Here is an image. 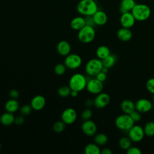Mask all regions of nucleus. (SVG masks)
Masks as SVG:
<instances>
[{
  "label": "nucleus",
  "instance_id": "f257e3e1",
  "mask_svg": "<svg viewBox=\"0 0 154 154\" xmlns=\"http://www.w3.org/2000/svg\"><path fill=\"white\" fill-rule=\"evenodd\" d=\"M78 12L84 16H93L98 10L96 2L94 0H81L76 7Z\"/></svg>",
  "mask_w": 154,
  "mask_h": 154
},
{
  "label": "nucleus",
  "instance_id": "f03ea898",
  "mask_svg": "<svg viewBox=\"0 0 154 154\" xmlns=\"http://www.w3.org/2000/svg\"><path fill=\"white\" fill-rule=\"evenodd\" d=\"M131 13L136 20L144 21L150 17L151 10L150 7L147 5L140 4H135Z\"/></svg>",
  "mask_w": 154,
  "mask_h": 154
},
{
  "label": "nucleus",
  "instance_id": "7ed1b4c3",
  "mask_svg": "<svg viewBox=\"0 0 154 154\" xmlns=\"http://www.w3.org/2000/svg\"><path fill=\"white\" fill-rule=\"evenodd\" d=\"M86 78L81 73H76L72 76L69 80V86L72 90L81 91L86 88L87 85Z\"/></svg>",
  "mask_w": 154,
  "mask_h": 154
},
{
  "label": "nucleus",
  "instance_id": "20e7f679",
  "mask_svg": "<svg viewBox=\"0 0 154 154\" xmlns=\"http://www.w3.org/2000/svg\"><path fill=\"white\" fill-rule=\"evenodd\" d=\"M95 35L96 33L94 27L85 25L78 31V38L82 43H88L94 40Z\"/></svg>",
  "mask_w": 154,
  "mask_h": 154
},
{
  "label": "nucleus",
  "instance_id": "39448f33",
  "mask_svg": "<svg viewBox=\"0 0 154 154\" xmlns=\"http://www.w3.org/2000/svg\"><path fill=\"white\" fill-rule=\"evenodd\" d=\"M134 123L130 115L125 113L119 116L115 120L116 127L122 131H128L134 125Z\"/></svg>",
  "mask_w": 154,
  "mask_h": 154
},
{
  "label": "nucleus",
  "instance_id": "423d86ee",
  "mask_svg": "<svg viewBox=\"0 0 154 154\" xmlns=\"http://www.w3.org/2000/svg\"><path fill=\"white\" fill-rule=\"evenodd\" d=\"M102 67L103 64L102 60L100 59L93 58L87 63L85 66V72L88 75L94 76L101 72Z\"/></svg>",
  "mask_w": 154,
  "mask_h": 154
},
{
  "label": "nucleus",
  "instance_id": "0eeeda50",
  "mask_svg": "<svg viewBox=\"0 0 154 154\" xmlns=\"http://www.w3.org/2000/svg\"><path fill=\"white\" fill-rule=\"evenodd\" d=\"M82 59L81 57L75 54H69L64 60V64L67 68L70 69H76L81 66Z\"/></svg>",
  "mask_w": 154,
  "mask_h": 154
},
{
  "label": "nucleus",
  "instance_id": "6e6552de",
  "mask_svg": "<svg viewBox=\"0 0 154 154\" xmlns=\"http://www.w3.org/2000/svg\"><path fill=\"white\" fill-rule=\"evenodd\" d=\"M144 129L138 125H134L128 131V137L134 142H139L143 140L144 136Z\"/></svg>",
  "mask_w": 154,
  "mask_h": 154
},
{
  "label": "nucleus",
  "instance_id": "1a4fd4ad",
  "mask_svg": "<svg viewBox=\"0 0 154 154\" xmlns=\"http://www.w3.org/2000/svg\"><path fill=\"white\" fill-rule=\"evenodd\" d=\"M103 87L102 82L96 78H92L87 81L86 89L90 93L97 94L101 93L103 90Z\"/></svg>",
  "mask_w": 154,
  "mask_h": 154
},
{
  "label": "nucleus",
  "instance_id": "9d476101",
  "mask_svg": "<svg viewBox=\"0 0 154 154\" xmlns=\"http://www.w3.org/2000/svg\"><path fill=\"white\" fill-rule=\"evenodd\" d=\"M77 117V113L75 109L72 108H66L61 114V120L66 125H70L74 123Z\"/></svg>",
  "mask_w": 154,
  "mask_h": 154
},
{
  "label": "nucleus",
  "instance_id": "9b49d317",
  "mask_svg": "<svg viewBox=\"0 0 154 154\" xmlns=\"http://www.w3.org/2000/svg\"><path fill=\"white\" fill-rule=\"evenodd\" d=\"M81 129L84 134L87 136H93L97 132V126L96 123L90 120H84L81 126Z\"/></svg>",
  "mask_w": 154,
  "mask_h": 154
},
{
  "label": "nucleus",
  "instance_id": "f8f14e48",
  "mask_svg": "<svg viewBox=\"0 0 154 154\" xmlns=\"http://www.w3.org/2000/svg\"><path fill=\"white\" fill-rule=\"evenodd\" d=\"M109 101L110 97L107 93H100L94 98L93 104L97 108H103L109 103Z\"/></svg>",
  "mask_w": 154,
  "mask_h": 154
},
{
  "label": "nucleus",
  "instance_id": "ddd939ff",
  "mask_svg": "<svg viewBox=\"0 0 154 154\" xmlns=\"http://www.w3.org/2000/svg\"><path fill=\"white\" fill-rule=\"evenodd\" d=\"M135 109L141 112H147L152 108V102L146 99H138L135 103Z\"/></svg>",
  "mask_w": 154,
  "mask_h": 154
},
{
  "label": "nucleus",
  "instance_id": "4468645a",
  "mask_svg": "<svg viewBox=\"0 0 154 154\" xmlns=\"http://www.w3.org/2000/svg\"><path fill=\"white\" fill-rule=\"evenodd\" d=\"M133 14L131 12H126L122 14L120 17V24L122 27L126 28H131L134 26L135 22Z\"/></svg>",
  "mask_w": 154,
  "mask_h": 154
},
{
  "label": "nucleus",
  "instance_id": "2eb2a0df",
  "mask_svg": "<svg viewBox=\"0 0 154 154\" xmlns=\"http://www.w3.org/2000/svg\"><path fill=\"white\" fill-rule=\"evenodd\" d=\"M45 104V98L42 95H36L32 99L30 105L33 109L39 111L44 108Z\"/></svg>",
  "mask_w": 154,
  "mask_h": 154
},
{
  "label": "nucleus",
  "instance_id": "dca6fc26",
  "mask_svg": "<svg viewBox=\"0 0 154 154\" xmlns=\"http://www.w3.org/2000/svg\"><path fill=\"white\" fill-rule=\"evenodd\" d=\"M57 49L60 55L62 56H67L70 52L71 46L68 42L62 40L58 43Z\"/></svg>",
  "mask_w": 154,
  "mask_h": 154
},
{
  "label": "nucleus",
  "instance_id": "f3484780",
  "mask_svg": "<svg viewBox=\"0 0 154 154\" xmlns=\"http://www.w3.org/2000/svg\"><path fill=\"white\" fill-rule=\"evenodd\" d=\"M117 35L119 40L123 42H128L132 38V33L129 28L122 27L118 30Z\"/></svg>",
  "mask_w": 154,
  "mask_h": 154
},
{
  "label": "nucleus",
  "instance_id": "a211bd4d",
  "mask_svg": "<svg viewBox=\"0 0 154 154\" xmlns=\"http://www.w3.org/2000/svg\"><path fill=\"white\" fill-rule=\"evenodd\" d=\"M93 17L94 21L97 25H103L108 20V17L106 13L100 10H97L93 15Z\"/></svg>",
  "mask_w": 154,
  "mask_h": 154
},
{
  "label": "nucleus",
  "instance_id": "6ab92c4d",
  "mask_svg": "<svg viewBox=\"0 0 154 154\" xmlns=\"http://www.w3.org/2000/svg\"><path fill=\"white\" fill-rule=\"evenodd\" d=\"M120 107L122 110L125 114H130L132 112L135 110V103L129 99L123 100L120 104Z\"/></svg>",
  "mask_w": 154,
  "mask_h": 154
},
{
  "label": "nucleus",
  "instance_id": "aec40b11",
  "mask_svg": "<svg viewBox=\"0 0 154 154\" xmlns=\"http://www.w3.org/2000/svg\"><path fill=\"white\" fill-rule=\"evenodd\" d=\"M135 4L134 0H122L119 7L120 11L122 14L126 12H130L132 11Z\"/></svg>",
  "mask_w": 154,
  "mask_h": 154
},
{
  "label": "nucleus",
  "instance_id": "412c9836",
  "mask_svg": "<svg viewBox=\"0 0 154 154\" xmlns=\"http://www.w3.org/2000/svg\"><path fill=\"white\" fill-rule=\"evenodd\" d=\"M15 117L12 112L7 111L2 114L0 117V122L4 126H10L14 123Z\"/></svg>",
  "mask_w": 154,
  "mask_h": 154
},
{
  "label": "nucleus",
  "instance_id": "4be33fe9",
  "mask_svg": "<svg viewBox=\"0 0 154 154\" xmlns=\"http://www.w3.org/2000/svg\"><path fill=\"white\" fill-rule=\"evenodd\" d=\"M85 25L84 18L82 17H76L70 22V26L74 30L79 31Z\"/></svg>",
  "mask_w": 154,
  "mask_h": 154
},
{
  "label": "nucleus",
  "instance_id": "5701e85b",
  "mask_svg": "<svg viewBox=\"0 0 154 154\" xmlns=\"http://www.w3.org/2000/svg\"><path fill=\"white\" fill-rule=\"evenodd\" d=\"M19 108V103L15 99H11L6 102L5 104V109L10 112H14Z\"/></svg>",
  "mask_w": 154,
  "mask_h": 154
},
{
  "label": "nucleus",
  "instance_id": "b1692460",
  "mask_svg": "<svg viewBox=\"0 0 154 154\" xmlns=\"http://www.w3.org/2000/svg\"><path fill=\"white\" fill-rule=\"evenodd\" d=\"M116 57L114 55L109 54L106 57L102 60V64L103 67H107L108 69L111 68L116 62Z\"/></svg>",
  "mask_w": 154,
  "mask_h": 154
},
{
  "label": "nucleus",
  "instance_id": "393cba45",
  "mask_svg": "<svg viewBox=\"0 0 154 154\" xmlns=\"http://www.w3.org/2000/svg\"><path fill=\"white\" fill-rule=\"evenodd\" d=\"M85 154H100V150L98 145L96 143H89L84 149Z\"/></svg>",
  "mask_w": 154,
  "mask_h": 154
},
{
  "label": "nucleus",
  "instance_id": "a878e982",
  "mask_svg": "<svg viewBox=\"0 0 154 154\" xmlns=\"http://www.w3.org/2000/svg\"><path fill=\"white\" fill-rule=\"evenodd\" d=\"M96 54L97 57L102 60L110 54V50L106 46H100L97 48Z\"/></svg>",
  "mask_w": 154,
  "mask_h": 154
},
{
  "label": "nucleus",
  "instance_id": "bb28decb",
  "mask_svg": "<svg viewBox=\"0 0 154 154\" xmlns=\"http://www.w3.org/2000/svg\"><path fill=\"white\" fill-rule=\"evenodd\" d=\"M108 137L103 133L97 134L94 136V141L98 146H103L108 142Z\"/></svg>",
  "mask_w": 154,
  "mask_h": 154
},
{
  "label": "nucleus",
  "instance_id": "cd10ccee",
  "mask_svg": "<svg viewBox=\"0 0 154 154\" xmlns=\"http://www.w3.org/2000/svg\"><path fill=\"white\" fill-rule=\"evenodd\" d=\"M144 134L147 137L154 135V122H147L143 128Z\"/></svg>",
  "mask_w": 154,
  "mask_h": 154
},
{
  "label": "nucleus",
  "instance_id": "c85d7f7f",
  "mask_svg": "<svg viewBox=\"0 0 154 154\" xmlns=\"http://www.w3.org/2000/svg\"><path fill=\"white\" fill-rule=\"evenodd\" d=\"M131 140L128 137H122L119 141V145L123 150H127L131 146Z\"/></svg>",
  "mask_w": 154,
  "mask_h": 154
},
{
  "label": "nucleus",
  "instance_id": "c756f323",
  "mask_svg": "<svg viewBox=\"0 0 154 154\" xmlns=\"http://www.w3.org/2000/svg\"><path fill=\"white\" fill-rule=\"evenodd\" d=\"M71 88L69 86L63 85L60 87L58 90V94L60 96L62 97H66L70 95Z\"/></svg>",
  "mask_w": 154,
  "mask_h": 154
},
{
  "label": "nucleus",
  "instance_id": "7c9ffc66",
  "mask_svg": "<svg viewBox=\"0 0 154 154\" xmlns=\"http://www.w3.org/2000/svg\"><path fill=\"white\" fill-rule=\"evenodd\" d=\"M66 125L63 121H57L53 125V130L56 132H61L64 130Z\"/></svg>",
  "mask_w": 154,
  "mask_h": 154
},
{
  "label": "nucleus",
  "instance_id": "2f4dec72",
  "mask_svg": "<svg viewBox=\"0 0 154 154\" xmlns=\"http://www.w3.org/2000/svg\"><path fill=\"white\" fill-rule=\"evenodd\" d=\"M66 70V66L63 64H58L54 67V72L57 75H63Z\"/></svg>",
  "mask_w": 154,
  "mask_h": 154
},
{
  "label": "nucleus",
  "instance_id": "473e14b6",
  "mask_svg": "<svg viewBox=\"0 0 154 154\" xmlns=\"http://www.w3.org/2000/svg\"><path fill=\"white\" fill-rule=\"evenodd\" d=\"M32 109L31 105H24L21 107L20 112L22 116H28L31 113Z\"/></svg>",
  "mask_w": 154,
  "mask_h": 154
},
{
  "label": "nucleus",
  "instance_id": "72a5a7b5",
  "mask_svg": "<svg viewBox=\"0 0 154 154\" xmlns=\"http://www.w3.org/2000/svg\"><path fill=\"white\" fill-rule=\"evenodd\" d=\"M92 116V111L90 109H85L81 113V118L84 120H90Z\"/></svg>",
  "mask_w": 154,
  "mask_h": 154
},
{
  "label": "nucleus",
  "instance_id": "f704fd0d",
  "mask_svg": "<svg viewBox=\"0 0 154 154\" xmlns=\"http://www.w3.org/2000/svg\"><path fill=\"white\" fill-rule=\"evenodd\" d=\"M147 90L153 94H154V78H150L146 82Z\"/></svg>",
  "mask_w": 154,
  "mask_h": 154
},
{
  "label": "nucleus",
  "instance_id": "c9c22d12",
  "mask_svg": "<svg viewBox=\"0 0 154 154\" xmlns=\"http://www.w3.org/2000/svg\"><path fill=\"white\" fill-rule=\"evenodd\" d=\"M129 115H130V116L131 117L132 119L134 120V122H138L141 119L140 112L139 111H137L136 109L134 110L133 112H132Z\"/></svg>",
  "mask_w": 154,
  "mask_h": 154
},
{
  "label": "nucleus",
  "instance_id": "e433bc0d",
  "mask_svg": "<svg viewBox=\"0 0 154 154\" xmlns=\"http://www.w3.org/2000/svg\"><path fill=\"white\" fill-rule=\"evenodd\" d=\"M84 20L86 25L91 26L93 27H94V26L96 25L93 16H85V17H84Z\"/></svg>",
  "mask_w": 154,
  "mask_h": 154
},
{
  "label": "nucleus",
  "instance_id": "4c0bfd02",
  "mask_svg": "<svg viewBox=\"0 0 154 154\" xmlns=\"http://www.w3.org/2000/svg\"><path fill=\"white\" fill-rule=\"evenodd\" d=\"M126 153L128 154H141V150L137 147H130L126 150Z\"/></svg>",
  "mask_w": 154,
  "mask_h": 154
},
{
  "label": "nucleus",
  "instance_id": "58836bf2",
  "mask_svg": "<svg viewBox=\"0 0 154 154\" xmlns=\"http://www.w3.org/2000/svg\"><path fill=\"white\" fill-rule=\"evenodd\" d=\"M96 78L99 81H101V82H103L106 80V73H105L102 72H100L99 73H97L96 75Z\"/></svg>",
  "mask_w": 154,
  "mask_h": 154
},
{
  "label": "nucleus",
  "instance_id": "ea45409f",
  "mask_svg": "<svg viewBox=\"0 0 154 154\" xmlns=\"http://www.w3.org/2000/svg\"><path fill=\"white\" fill-rule=\"evenodd\" d=\"M9 94H10V96L11 97V99H16L19 97V91L17 90L13 89V90H10V91L9 93Z\"/></svg>",
  "mask_w": 154,
  "mask_h": 154
},
{
  "label": "nucleus",
  "instance_id": "a19ab883",
  "mask_svg": "<svg viewBox=\"0 0 154 154\" xmlns=\"http://www.w3.org/2000/svg\"><path fill=\"white\" fill-rule=\"evenodd\" d=\"M23 122H24V119H23V117L22 116V115L17 117L14 119V123L17 125H22L23 123Z\"/></svg>",
  "mask_w": 154,
  "mask_h": 154
},
{
  "label": "nucleus",
  "instance_id": "79ce46f5",
  "mask_svg": "<svg viewBox=\"0 0 154 154\" xmlns=\"http://www.w3.org/2000/svg\"><path fill=\"white\" fill-rule=\"evenodd\" d=\"M100 153L102 154H112V150L109 148H105L102 151H100Z\"/></svg>",
  "mask_w": 154,
  "mask_h": 154
},
{
  "label": "nucleus",
  "instance_id": "37998d69",
  "mask_svg": "<svg viewBox=\"0 0 154 154\" xmlns=\"http://www.w3.org/2000/svg\"><path fill=\"white\" fill-rule=\"evenodd\" d=\"M78 94V91H76V90H71V92H70V96L72 97H76Z\"/></svg>",
  "mask_w": 154,
  "mask_h": 154
},
{
  "label": "nucleus",
  "instance_id": "c03bdc74",
  "mask_svg": "<svg viewBox=\"0 0 154 154\" xmlns=\"http://www.w3.org/2000/svg\"><path fill=\"white\" fill-rule=\"evenodd\" d=\"M108 69H108L107 67H103V66L101 72H103V73H107L108 72Z\"/></svg>",
  "mask_w": 154,
  "mask_h": 154
},
{
  "label": "nucleus",
  "instance_id": "a18cd8bd",
  "mask_svg": "<svg viewBox=\"0 0 154 154\" xmlns=\"http://www.w3.org/2000/svg\"><path fill=\"white\" fill-rule=\"evenodd\" d=\"M152 100H153V102H154V94H153V97H152Z\"/></svg>",
  "mask_w": 154,
  "mask_h": 154
},
{
  "label": "nucleus",
  "instance_id": "49530a36",
  "mask_svg": "<svg viewBox=\"0 0 154 154\" xmlns=\"http://www.w3.org/2000/svg\"><path fill=\"white\" fill-rule=\"evenodd\" d=\"M1 143H0V151H1Z\"/></svg>",
  "mask_w": 154,
  "mask_h": 154
}]
</instances>
